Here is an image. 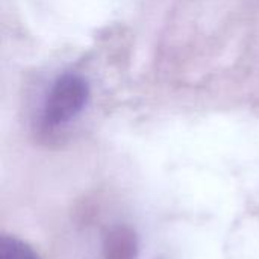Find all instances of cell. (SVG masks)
<instances>
[{"instance_id": "obj_2", "label": "cell", "mask_w": 259, "mask_h": 259, "mask_svg": "<svg viewBox=\"0 0 259 259\" xmlns=\"http://www.w3.org/2000/svg\"><path fill=\"white\" fill-rule=\"evenodd\" d=\"M0 259H38V256L21 240L3 235L0 238Z\"/></svg>"}, {"instance_id": "obj_3", "label": "cell", "mask_w": 259, "mask_h": 259, "mask_svg": "<svg viewBox=\"0 0 259 259\" xmlns=\"http://www.w3.org/2000/svg\"><path fill=\"white\" fill-rule=\"evenodd\" d=\"M135 252V241L126 231H118L109 243L111 259H132Z\"/></svg>"}, {"instance_id": "obj_1", "label": "cell", "mask_w": 259, "mask_h": 259, "mask_svg": "<svg viewBox=\"0 0 259 259\" xmlns=\"http://www.w3.org/2000/svg\"><path fill=\"white\" fill-rule=\"evenodd\" d=\"M90 88L87 80L74 73L59 76L42 105L41 123L47 129L61 127L74 120L87 106Z\"/></svg>"}]
</instances>
